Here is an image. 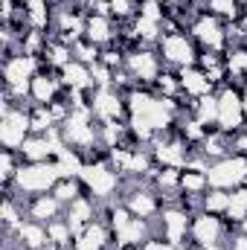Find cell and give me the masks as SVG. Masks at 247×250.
Wrapping results in <instances>:
<instances>
[{
  "label": "cell",
  "instance_id": "obj_19",
  "mask_svg": "<svg viewBox=\"0 0 247 250\" xmlns=\"http://www.w3.org/2000/svg\"><path fill=\"white\" fill-rule=\"evenodd\" d=\"M62 84L70 90H84V87H93V76H90V64L73 62L62 67Z\"/></svg>",
  "mask_w": 247,
  "mask_h": 250
},
{
  "label": "cell",
  "instance_id": "obj_4",
  "mask_svg": "<svg viewBox=\"0 0 247 250\" xmlns=\"http://www.w3.org/2000/svg\"><path fill=\"white\" fill-rule=\"evenodd\" d=\"M56 184H59V169L53 160H47V163H23L12 187L21 195H41V192H53Z\"/></svg>",
  "mask_w": 247,
  "mask_h": 250
},
{
  "label": "cell",
  "instance_id": "obj_6",
  "mask_svg": "<svg viewBox=\"0 0 247 250\" xmlns=\"http://www.w3.org/2000/svg\"><path fill=\"white\" fill-rule=\"evenodd\" d=\"M206 181H209V189H227V192H233L236 187H242L247 181V157L227 154V157L209 163Z\"/></svg>",
  "mask_w": 247,
  "mask_h": 250
},
{
  "label": "cell",
  "instance_id": "obj_28",
  "mask_svg": "<svg viewBox=\"0 0 247 250\" xmlns=\"http://www.w3.org/2000/svg\"><path fill=\"white\" fill-rule=\"evenodd\" d=\"M99 56H102V47H96V44H90L87 38H82V41H76L73 44V59L82 64H93L99 62Z\"/></svg>",
  "mask_w": 247,
  "mask_h": 250
},
{
  "label": "cell",
  "instance_id": "obj_8",
  "mask_svg": "<svg viewBox=\"0 0 247 250\" xmlns=\"http://www.w3.org/2000/svg\"><path fill=\"white\" fill-rule=\"evenodd\" d=\"M90 108H93V117L99 123H125L131 117L128 105H125V93L114 90V87H96Z\"/></svg>",
  "mask_w": 247,
  "mask_h": 250
},
{
  "label": "cell",
  "instance_id": "obj_9",
  "mask_svg": "<svg viewBox=\"0 0 247 250\" xmlns=\"http://www.w3.org/2000/svg\"><path fill=\"white\" fill-rule=\"evenodd\" d=\"M125 70L134 76V82H137V84L148 87V84H154V82H157V76L163 73L160 53H154V50H148V47H140V50H134V53H128V56H125Z\"/></svg>",
  "mask_w": 247,
  "mask_h": 250
},
{
  "label": "cell",
  "instance_id": "obj_31",
  "mask_svg": "<svg viewBox=\"0 0 247 250\" xmlns=\"http://www.w3.org/2000/svg\"><path fill=\"white\" fill-rule=\"evenodd\" d=\"M224 245H227V250H247V236L245 233H236V236L230 233Z\"/></svg>",
  "mask_w": 247,
  "mask_h": 250
},
{
  "label": "cell",
  "instance_id": "obj_27",
  "mask_svg": "<svg viewBox=\"0 0 247 250\" xmlns=\"http://www.w3.org/2000/svg\"><path fill=\"white\" fill-rule=\"evenodd\" d=\"M82 192H84V187H82V181H79V178H59V184L53 187V195L62 201L64 207H67V204H73Z\"/></svg>",
  "mask_w": 247,
  "mask_h": 250
},
{
  "label": "cell",
  "instance_id": "obj_33",
  "mask_svg": "<svg viewBox=\"0 0 247 250\" xmlns=\"http://www.w3.org/2000/svg\"><path fill=\"white\" fill-rule=\"evenodd\" d=\"M120 250H140V248H120Z\"/></svg>",
  "mask_w": 247,
  "mask_h": 250
},
{
  "label": "cell",
  "instance_id": "obj_29",
  "mask_svg": "<svg viewBox=\"0 0 247 250\" xmlns=\"http://www.w3.org/2000/svg\"><path fill=\"white\" fill-rule=\"evenodd\" d=\"M154 87H157V96H181V76L163 70V73L157 76Z\"/></svg>",
  "mask_w": 247,
  "mask_h": 250
},
{
  "label": "cell",
  "instance_id": "obj_16",
  "mask_svg": "<svg viewBox=\"0 0 247 250\" xmlns=\"http://www.w3.org/2000/svg\"><path fill=\"white\" fill-rule=\"evenodd\" d=\"M178 76H181V90H184L189 99H201V96H206V93H215V84L209 82V76H206L198 64L181 67Z\"/></svg>",
  "mask_w": 247,
  "mask_h": 250
},
{
  "label": "cell",
  "instance_id": "obj_14",
  "mask_svg": "<svg viewBox=\"0 0 247 250\" xmlns=\"http://www.w3.org/2000/svg\"><path fill=\"white\" fill-rule=\"evenodd\" d=\"M6 236H12V242L18 245V250H44L47 248V242H50V236H47V224L32 221V218H26L15 233H6Z\"/></svg>",
  "mask_w": 247,
  "mask_h": 250
},
{
  "label": "cell",
  "instance_id": "obj_11",
  "mask_svg": "<svg viewBox=\"0 0 247 250\" xmlns=\"http://www.w3.org/2000/svg\"><path fill=\"white\" fill-rule=\"evenodd\" d=\"M157 47H160V56H163V62H169L172 67H192V64H198V53H195V44H192V38L184 35V32H169V35H163L160 41H157Z\"/></svg>",
  "mask_w": 247,
  "mask_h": 250
},
{
  "label": "cell",
  "instance_id": "obj_12",
  "mask_svg": "<svg viewBox=\"0 0 247 250\" xmlns=\"http://www.w3.org/2000/svg\"><path fill=\"white\" fill-rule=\"evenodd\" d=\"M26 137H32V128H29V108H12L3 114L0 120V143L3 148H21L26 143Z\"/></svg>",
  "mask_w": 247,
  "mask_h": 250
},
{
  "label": "cell",
  "instance_id": "obj_1",
  "mask_svg": "<svg viewBox=\"0 0 247 250\" xmlns=\"http://www.w3.org/2000/svg\"><path fill=\"white\" fill-rule=\"evenodd\" d=\"M79 181H82L84 192L93 195L96 201H111V195L125 184V178L111 166V160H93V163H84Z\"/></svg>",
  "mask_w": 247,
  "mask_h": 250
},
{
  "label": "cell",
  "instance_id": "obj_25",
  "mask_svg": "<svg viewBox=\"0 0 247 250\" xmlns=\"http://www.w3.org/2000/svg\"><path fill=\"white\" fill-rule=\"evenodd\" d=\"M206 3H209V12H212L215 18H221L224 23L242 21V9H245L242 0H206Z\"/></svg>",
  "mask_w": 247,
  "mask_h": 250
},
{
  "label": "cell",
  "instance_id": "obj_24",
  "mask_svg": "<svg viewBox=\"0 0 247 250\" xmlns=\"http://www.w3.org/2000/svg\"><path fill=\"white\" fill-rule=\"evenodd\" d=\"M47 236H50V242H53L59 250H70L73 248V230H70V224H67L64 215L47 224Z\"/></svg>",
  "mask_w": 247,
  "mask_h": 250
},
{
  "label": "cell",
  "instance_id": "obj_5",
  "mask_svg": "<svg viewBox=\"0 0 247 250\" xmlns=\"http://www.w3.org/2000/svg\"><path fill=\"white\" fill-rule=\"evenodd\" d=\"M247 125V114L245 105H242V90L236 84H224L218 90V131L224 134H236V131H245Z\"/></svg>",
  "mask_w": 247,
  "mask_h": 250
},
{
  "label": "cell",
  "instance_id": "obj_34",
  "mask_svg": "<svg viewBox=\"0 0 247 250\" xmlns=\"http://www.w3.org/2000/svg\"><path fill=\"white\" fill-rule=\"evenodd\" d=\"M245 131H247V125H245Z\"/></svg>",
  "mask_w": 247,
  "mask_h": 250
},
{
  "label": "cell",
  "instance_id": "obj_20",
  "mask_svg": "<svg viewBox=\"0 0 247 250\" xmlns=\"http://www.w3.org/2000/svg\"><path fill=\"white\" fill-rule=\"evenodd\" d=\"M18 151H21L23 163H47V160L56 157V154H53V146L47 143V137H38V134L26 137V143H23Z\"/></svg>",
  "mask_w": 247,
  "mask_h": 250
},
{
  "label": "cell",
  "instance_id": "obj_7",
  "mask_svg": "<svg viewBox=\"0 0 247 250\" xmlns=\"http://www.w3.org/2000/svg\"><path fill=\"white\" fill-rule=\"evenodd\" d=\"M125 207L131 209V215L134 218H157L160 215V209L166 207L163 204V198H160V189L154 187H143V181H137V187H131L125 192Z\"/></svg>",
  "mask_w": 247,
  "mask_h": 250
},
{
  "label": "cell",
  "instance_id": "obj_13",
  "mask_svg": "<svg viewBox=\"0 0 247 250\" xmlns=\"http://www.w3.org/2000/svg\"><path fill=\"white\" fill-rule=\"evenodd\" d=\"M23 212L26 218L32 221H41V224H50L56 218H62L64 212V204L53 195V192H41V195H26L23 201Z\"/></svg>",
  "mask_w": 247,
  "mask_h": 250
},
{
  "label": "cell",
  "instance_id": "obj_10",
  "mask_svg": "<svg viewBox=\"0 0 247 250\" xmlns=\"http://www.w3.org/2000/svg\"><path fill=\"white\" fill-rule=\"evenodd\" d=\"M157 224H160V236L166 242H172L175 248L186 245V236H189V224H192V215L186 212L184 207H178L175 201L166 204L157 215Z\"/></svg>",
  "mask_w": 247,
  "mask_h": 250
},
{
  "label": "cell",
  "instance_id": "obj_21",
  "mask_svg": "<svg viewBox=\"0 0 247 250\" xmlns=\"http://www.w3.org/2000/svg\"><path fill=\"white\" fill-rule=\"evenodd\" d=\"M192 117L201 120L206 128H215V125H218V93H206V96L195 99Z\"/></svg>",
  "mask_w": 247,
  "mask_h": 250
},
{
  "label": "cell",
  "instance_id": "obj_3",
  "mask_svg": "<svg viewBox=\"0 0 247 250\" xmlns=\"http://www.w3.org/2000/svg\"><path fill=\"white\" fill-rule=\"evenodd\" d=\"M233 233V224L224 221V215H212V212H195L192 224H189V239L195 242V248L209 250L215 245H224L227 236Z\"/></svg>",
  "mask_w": 247,
  "mask_h": 250
},
{
  "label": "cell",
  "instance_id": "obj_22",
  "mask_svg": "<svg viewBox=\"0 0 247 250\" xmlns=\"http://www.w3.org/2000/svg\"><path fill=\"white\" fill-rule=\"evenodd\" d=\"M131 29H134V35H137L140 44H157V41L163 38L160 21H151V18H143V15H137V18L131 21Z\"/></svg>",
  "mask_w": 247,
  "mask_h": 250
},
{
  "label": "cell",
  "instance_id": "obj_32",
  "mask_svg": "<svg viewBox=\"0 0 247 250\" xmlns=\"http://www.w3.org/2000/svg\"><path fill=\"white\" fill-rule=\"evenodd\" d=\"M239 233H245V236H247V218L242 221V224H239Z\"/></svg>",
  "mask_w": 247,
  "mask_h": 250
},
{
  "label": "cell",
  "instance_id": "obj_23",
  "mask_svg": "<svg viewBox=\"0 0 247 250\" xmlns=\"http://www.w3.org/2000/svg\"><path fill=\"white\" fill-rule=\"evenodd\" d=\"M227 207H230V192H227V189H206L204 198H201V209H204V212L224 215Z\"/></svg>",
  "mask_w": 247,
  "mask_h": 250
},
{
  "label": "cell",
  "instance_id": "obj_26",
  "mask_svg": "<svg viewBox=\"0 0 247 250\" xmlns=\"http://www.w3.org/2000/svg\"><path fill=\"white\" fill-rule=\"evenodd\" d=\"M206 189H209L206 172H198V169H184V175H181V192H186V195H204Z\"/></svg>",
  "mask_w": 247,
  "mask_h": 250
},
{
  "label": "cell",
  "instance_id": "obj_2",
  "mask_svg": "<svg viewBox=\"0 0 247 250\" xmlns=\"http://www.w3.org/2000/svg\"><path fill=\"white\" fill-rule=\"evenodd\" d=\"M192 38L209 50V53H227L230 50V38H227V23L221 18H215L212 12H195L192 23H189Z\"/></svg>",
  "mask_w": 247,
  "mask_h": 250
},
{
  "label": "cell",
  "instance_id": "obj_18",
  "mask_svg": "<svg viewBox=\"0 0 247 250\" xmlns=\"http://www.w3.org/2000/svg\"><path fill=\"white\" fill-rule=\"evenodd\" d=\"M151 236L154 233H151L148 218H131L120 233H114V242H117V250L120 248H143Z\"/></svg>",
  "mask_w": 247,
  "mask_h": 250
},
{
  "label": "cell",
  "instance_id": "obj_15",
  "mask_svg": "<svg viewBox=\"0 0 247 250\" xmlns=\"http://www.w3.org/2000/svg\"><path fill=\"white\" fill-rule=\"evenodd\" d=\"M114 242V230L105 224V221H93L84 227V233L79 239H73V248L70 250H108Z\"/></svg>",
  "mask_w": 247,
  "mask_h": 250
},
{
  "label": "cell",
  "instance_id": "obj_17",
  "mask_svg": "<svg viewBox=\"0 0 247 250\" xmlns=\"http://www.w3.org/2000/svg\"><path fill=\"white\" fill-rule=\"evenodd\" d=\"M84 38L96 47H108L114 44L117 32H114V18L99 15V12H87V23H84Z\"/></svg>",
  "mask_w": 247,
  "mask_h": 250
},
{
  "label": "cell",
  "instance_id": "obj_30",
  "mask_svg": "<svg viewBox=\"0 0 247 250\" xmlns=\"http://www.w3.org/2000/svg\"><path fill=\"white\" fill-rule=\"evenodd\" d=\"M140 250H178V248H175L172 242H166L163 236H151V239H148Z\"/></svg>",
  "mask_w": 247,
  "mask_h": 250
}]
</instances>
